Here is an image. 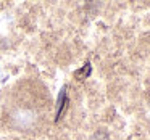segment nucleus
<instances>
[{"label":"nucleus","mask_w":150,"mask_h":140,"mask_svg":"<svg viewBox=\"0 0 150 140\" xmlns=\"http://www.w3.org/2000/svg\"><path fill=\"white\" fill-rule=\"evenodd\" d=\"M50 108L52 98L45 85L37 81H24L7 95L5 117L13 129L34 132L45 124Z\"/></svg>","instance_id":"nucleus-1"},{"label":"nucleus","mask_w":150,"mask_h":140,"mask_svg":"<svg viewBox=\"0 0 150 140\" xmlns=\"http://www.w3.org/2000/svg\"><path fill=\"white\" fill-rule=\"evenodd\" d=\"M91 74V65L89 63H86V66L81 69V71L76 72V77H81V76H89Z\"/></svg>","instance_id":"nucleus-2"}]
</instances>
